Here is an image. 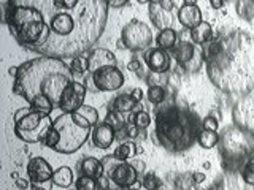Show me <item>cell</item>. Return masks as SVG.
Instances as JSON below:
<instances>
[{"label": "cell", "mask_w": 254, "mask_h": 190, "mask_svg": "<svg viewBox=\"0 0 254 190\" xmlns=\"http://www.w3.org/2000/svg\"><path fill=\"white\" fill-rule=\"evenodd\" d=\"M87 63H89V73H94L99 68L110 67V65H118L116 63V55L105 49V48H94L87 54Z\"/></svg>", "instance_id": "obj_12"}, {"label": "cell", "mask_w": 254, "mask_h": 190, "mask_svg": "<svg viewBox=\"0 0 254 190\" xmlns=\"http://www.w3.org/2000/svg\"><path fill=\"white\" fill-rule=\"evenodd\" d=\"M8 73H10L13 78L16 76V73H18V67H10V70H8Z\"/></svg>", "instance_id": "obj_46"}, {"label": "cell", "mask_w": 254, "mask_h": 190, "mask_svg": "<svg viewBox=\"0 0 254 190\" xmlns=\"http://www.w3.org/2000/svg\"><path fill=\"white\" fill-rule=\"evenodd\" d=\"M54 170L43 157H32L27 163V176L34 184H43L53 179Z\"/></svg>", "instance_id": "obj_11"}, {"label": "cell", "mask_w": 254, "mask_h": 190, "mask_svg": "<svg viewBox=\"0 0 254 190\" xmlns=\"http://www.w3.org/2000/svg\"><path fill=\"white\" fill-rule=\"evenodd\" d=\"M30 179H22V178H18L16 179V187H18L19 190H27L30 187Z\"/></svg>", "instance_id": "obj_38"}, {"label": "cell", "mask_w": 254, "mask_h": 190, "mask_svg": "<svg viewBox=\"0 0 254 190\" xmlns=\"http://www.w3.org/2000/svg\"><path fill=\"white\" fill-rule=\"evenodd\" d=\"M197 142H198V146L203 149H213L219 142V135H218V132L202 129L197 137Z\"/></svg>", "instance_id": "obj_23"}, {"label": "cell", "mask_w": 254, "mask_h": 190, "mask_svg": "<svg viewBox=\"0 0 254 190\" xmlns=\"http://www.w3.org/2000/svg\"><path fill=\"white\" fill-rule=\"evenodd\" d=\"M103 122L110 124L116 132H118V130H121V129H124V127L127 125V121L124 119L123 113H119V111H115V109H110V111H108L107 116H105V119H103Z\"/></svg>", "instance_id": "obj_26"}, {"label": "cell", "mask_w": 254, "mask_h": 190, "mask_svg": "<svg viewBox=\"0 0 254 190\" xmlns=\"http://www.w3.org/2000/svg\"><path fill=\"white\" fill-rule=\"evenodd\" d=\"M53 122L50 114L40 113V111L32 109L27 116L14 122L13 132L21 141L35 144V142H43L48 130L53 127Z\"/></svg>", "instance_id": "obj_5"}, {"label": "cell", "mask_w": 254, "mask_h": 190, "mask_svg": "<svg viewBox=\"0 0 254 190\" xmlns=\"http://www.w3.org/2000/svg\"><path fill=\"white\" fill-rule=\"evenodd\" d=\"M127 70H130V71H140V70H143L141 62L138 59H132L129 63H127Z\"/></svg>", "instance_id": "obj_37"}, {"label": "cell", "mask_w": 254, "mask_h": 190, "mask_svg": "<svg viewBox=\"0 0 254 190\" xmlns=\"http://www.w3.org/2000/svg\"><path fill=\"white\" fill-rule=\"evenodd\" d=\"M202 127L194 113L170 103L156 114V141L170 152H183L197 141Z\"/></svg>", "instance_id": "obj_3"}, {"label": "cell", "mask_w": 254, "mask_h": 190, "mask_svg": "<svg viewBox=\"0 0 254 190\" xmlns=\"http://www.w3.org/2000/svg\"><path fill=\"white\" fill-rule=\"evenodd\" d=\"M130 95H132V97L140 103V101H141V98H143V91L140 89V87H135V89L130 92Z\"/></svg>", "instance_id": "obj_42"}, {"label": "cell", "mask_w": 254, "mask_h": 190, "mask_svg": "<svg viewBox=\"0 0 254 190\" xmlns=\"http://www.w3.org/2000/svg\"><path fill=\"white\" fill-rule=\"evenodd\" d=\"M32 190H45L43 187H40V186H37V184H34L32 186Z\"/></svg>", "instance_id": "obj_48"}, {"label": "cell", "mask_w": 254, "mask_h": 190, "mask_svg": "<svg viewBox=\"0 0 254 190\" xmlns=\"http://www.w3.org/2000/svg\"><path fill=\"white\" fill-rule=\"evenodd\" d=\"M143 187V182L138 179V181H135L133 184H130L129 187H127V190H140Z\"/></svg>", "instance_id": "obj_44"}, {"label": "cell", "mask_w": 254, "mask_h": 190, "mask_svg": "<svg viewBox=\"0 0 254 190\" xmlns=\"http://www.w3.org/2000/svg\"><path fill=\"white\" fill-rule=\"evenodd\" d=\"M75 189L76 190H100L99 184H97V179L91 178V176H86V174H81V176L76 179Z\"/></svg>", "instance_id": "obj_28"}, {"label": "cell", "mask_w": 254, "mask_h": 190, "mask_svg": "<svg viewBox=\"0 0 254 190\" xmlns=\"http://www.w3.org/2000/svg\"><path fill=\"white\" fill-rule=\"evenodd\" d=\"M3 22L21 46L56 59H73L97 43L107 26V0H6Z\"/></svg>", "instance_id": "obj_1"}, {"label": "cell", "mask_w": 254, "mask_h": 190, "mask_svg": "<svg viewBox=\"0 0 254 190\" xmlns=\"http://www.w3.org/2000/svg\"><path fill=\"white\" fill-rule=\"evenodd\" d=\"M192 181L195 182V184H200V182L205 181V173H202V171H194L192 173Z\"/></svg>", "instance_id": "obj_41"}, {"label": "cell", "mask_w": 254, "mask_h": 190, "mask_svg": "<svg viewBox=\"0 0 254 190\" xmlns=\"http://www.w3.org/2000/svg\"><path fill=\"white\" fill-rule=\"evenodd\" d=\"M73 81L75 75L65 60L40 55L18 67L13 81V94L19 95L27 103L45 95L58 108L65 87Z\"/></svg>", "instance_id": "obj_2"}, {"label": "cell", "mask_w": 254, "mask_h": 190, "mask_svg": "<svg viewBox=\"0 0 254 190\" xmlns=\"http://www.w3.org/2000/svg\"><path fill=\"white\" fill-rule=\"evenodd\" d=\"M138 105H140V103L135 100L130 94H121V95H118V97L115 98L113 109L126 114V113H132V111H135L138 108Z\"/></svg>", "instance_id": "obj_19"}, {"label": "cell", "mask_w": 254, "mask_h": 190, "mask_svg": "<svg viewBox=\"0 0 254 190\" xmlns=\"http://www.w3.org/2000/svg\"><path fill=\"white\" fill-rule=\"evenodd\" d=\"M242 179L245 181V184L254 186V154L248 157L243 170H242Z\"/></svg>", "instance_id": "obj_29"}, {"label": "cell", "mask_w": 254, "mask_h": 190, "mask_svg": "<svg viewBox=\"0 0 254 190\" xmlns=\"http://www.w3.org/2000/svg\"><path fill=\"white\" fill-rule=\"evenodd\" d=\"M141 182H143V189H146V190H157L161 187V181H159V178L154 173H146L145 176H143Z\"/></svg>", "instance_id": "obj_32"}, {"label": "cell", "mask_w": 254, "mask_h": 190, "mask_svg": "<svg viewBox=\"0 0 254 190\" xmlns=\"http://www.w3.org/2000/svg\"><path fill=\"white\" fill-rule=\"evenodd\" d=\"M149 18L159 30L169 29L172 24L170 11H165L159 3V0H151L149 3Z\"/></svg>", "instance_id": "obj_15"}, {"label": "cell", "mask_w": 254, "mask_h": 190, "mask_svg": "<svg viewBox=\"0 0 254 190\" xmlns=\"http://www.w3.org/2000/svg\"><path fill=\"white\" fill-rule=\"evenodd\" d=\"M32 109H34V108H32L30 105H29V108H19V109H18V111H16V113H14V116H13V121H14V122H18L19 119H22L24 116H27V114L30 113Z\"/></svg>", "instance_id": "obj_36"}, {"label": "cell", "mask_w": 254, "mask_h": 190, "mask_svg": "<svg viewBox=\"0 0 254 190\" xmlns=\"http://www.w3.org/2000/svg\"><path fill=\"white\" fill-rule=\"evenodd\" d=\"M189 35H190V42L195 43V45H205L211 42L214 38V32H213V27L210 22L206 21H202L198 26H195L194 29L189 30Z\"/></svg>", "instance_id": "obj_17"}, {"label": "cell", "mask_w": 254, "mask_h": 190, "mask_svg": "<svg viewBox=\"0 0 254 190\" xmlns=\"http://www.w3.org/2000/svg\"><path fill=\"white\" fill-rule=\"evenodd\" d=\"M110 8H123L129 3V0H107Z\"/></svg>", "instance_id": "obj_39"}, {"label": "cell", "mask_w": 254, "mask_h": 190, "mask_svg": "<svg viewBox=\"0 0 254 190\" xmlns=\"http://www.w3.org/2000/svg\"><path fill=\"white\" fill-rule=\"evenodd\" d=\"M137 2H138V3H143V5H145V3L149 5V3H151V0H137Z\"/></svg>", "instance_id": "obj_49"}, {"label": "cell", "mask_w": 254, "mask_h": 190, "mask_svg": "<svg viewBox=\"0 0 254 190\" xmlns=\"http://www.w3.org/2000/svg\"><path fill=\"white\" fill-rule=\"evenodd\" d=\"M202 21V11L197 5H183L178 10V22L185 29H194Z\"/></svg>", "instance_id": "obj_14"}, {"label": "cell", "mask_w": 254, "mask_h": 190, "mask_svg": "<svg viewBox=\"0 0 254 190\" xmlns=\"http://www.w3.org/2000/svg\"><path fill=\"white\" fill-rule=\"evenodd\" d=\"M185 2V5H197L198 0H183Z\"/></svg>", "instance_id": "obj_47"}, {"label": "cell", "mask_w": 254, "mask_h": 190, "mask_svg": "<svg viewBox=\"0 0 254 190\" xmlns=\"http://www.w3.org/2000/svg\"><path fill=\"white\" fill-rule=\"evenodd\" d=\"M78 114H81L84 119H87V121L91 122V125L92 127H95L99 124V111L95 109L94 106H89V105H83L81 108H79L78 111H76Z\"/></svg>", "instance_id": "obj_30"}, {"label": "cell", "mask_w": 254, "mask_h": 190, "mask_svg": "<svg viewBox=\"0 0 254 190\" xmlns=\"http://www.w3.org/2000/svg\"><path fill=\"white\" fill-rule=\"evenodd\" d=\"M92 144L99 149H108L113 146L116 140V130L107 122H100L94 127L92 135H91Z\"/></svg>", "instance_id": "obj_13"}, {"label": "cell", "mask_w": 254, "mask_h": 190, "mask_svg": "<svg viewBox=\"0 0 254 190\" xmlns=\"http://www.w3.org/2000/svg\"><path fill=\"white\" fill-rule=\"evenodd\" d=\"M197 49V45L192 42H180L177 43V46L172 49V55L177 60V63L180 67H185L186 63L194 57Z\"/></svg>", "instance_id": "obj_16"}, {"label": "cell", "mask_w": 254, "mask_h": 190, "mask_svg": "<svg viewBox=\"0 0 254 190\" xmlns=\"http://www.w3.org/2000/svg\"><path fill=\"white\" fill-rule=\"evenodd\" d=\"M126 132H127V137L133 140V138H137V137H138L141 130L138 129L137 125H135V122H127V125H126Z\"/></svg>", "instance_id": "obj_35"}, {"label": "cell", "mask_w": 254, "mask_h": 190, "mask_svg": "<svg viewBox=\"0 0 254 190\" xmlns=\"http://www.w3.org/2000/svg\"><path fill=\"white\" fill-rule=\"evenodd\" d=\"M102 173L115 182L119 189H127L135 181H138V171L127 160H119L115 155L102 158Z\"/></svg>", "instance_id": "obj_7"}, {"label": "cell", "mask_w": 254, "mask_h": 190, "mask_svg": "<svg viewBox=\"0 0 254 190\" xmlns=\"http://www.w3.org/2000/svg\"><path fill=\"white\" fill-rule=\"evenodd\" d=\"M177 42H178V34H177V30L172 27L161 30L156 37V46L167 51H172L173 48L177 46Z\"/></svg>", "instance_id": "obj_18"}, {"label": "cell", "mask_w": 254, "mask_h": 190, "mask_svg": "<svg viewBox=\"0 0 254 190\" xmlns=\"http://www.w3.org/2000/svg\"><path fill=\"white\" fill-rule=\"evenodd\" d=\"M53 127L59 132V142L53 150L70 155L76 152L92 135L91 122L78 113H62L54 119Z\"/></svg>", "instance_id": "obj_4"}, {"label": "cell", "mask_w": 254, "mask_h": 190, "mask_svg": "<svg viewBox=\"0 0 254 190\" xmlns=\"http://www.w3.org/2000/svg\"><path fill=\"white\" fill-rule=\"evenodd\" d=\"M159 3H161V6L164 8L165 11H172L173 6H175L173 0H159Z\"/></svg>", "instance_id": "obj_40"}, {"label": "cell", "mask_w": 254, "mask_h": 190, "mask_svg": "<svg viewBox=\"0 0 254 190\" xmlns=\"http://www.w3.org/2000/svg\"><path fill=\"white\" fill-rule=\"evenodd\" d=\"M53 184L58 187H70L73 184V171H71L68 166H61V168L54 170L53 174Z\"/></svg>", "instance_id": "obj_21"}, {"label": "cell", "mask_w": 254, "mask_h": 190, "mask_svg": "<svg viewBox=\"0 0 254 190\" xmlns=\"http://www.w3.org/2000/svg\"><path fill=\"white\" fill-rule=\"evenodd\" d=\"M79 170H81V174H86V176L91 178H97L100 171H102V160L95 157H84L81 163H79Z\"/></svg>", "instance_id": "obj_22"}, {"label": "cell", "mask_w": 254, "mask_h": 190, "mask_svg": "<svg viewBox=\"0 0 254 190\" xmlns=\"http://www.w3.org/2000/svg\"><path fill=\"white\" fill-rule=\"evenodd\" d=\"M86 92H87V87L75 79L73 83H70L65 87L58 108L62 113H76V111L84 105Z\"/></svg>", "instance_id": "obj_9"}, {"label": "cell", "mask_w": 254, "mask_h": 190, "mask_svg": "<svg viewBox=\"0 0 254 190\" xmlns=\"http://www.w3.org/2000/svg\"><path fill=\"white\" fill-rule=\"evenodd\" d=\"M143 59H145V63H146V67L149 68L151 73L165 75L167 71L172 68L170 51L162 49V48H159V46H151L149 49H146Z\"/></svg>", "instance_id": "obj_10"}, {"label": "cell", "mask_w": 254, "mask_h": 190, "mask_svg": "<svg viewBox=\"0 0 254 190\" xmlns=\"http://www.w3.org/2000/svg\"><path fill=\"white\" fill-rule=\"evenodd\" d=\"M70 70L73 71V75H84L86 71H89V63H87V55L81 54L76 55V57L71 59V62L68 63Z\"/></svg>", "instance_id": "obj_27"}, {"label": "cell", "mask_w": 254, "mask_h": 190, "mask_svg": "<svg viewBox=\"0 0 254 190\" xmlns=\"http://www.w3.org/2000/svg\"><path fill=\"white\" fill-rule=\"evenodd\" d=\"M203 62H205V59H203V49H202L200 45H197V49H195L194 57L190 59L185 67H181V68L189 71V73H195V71H198V70L202 68Z\"/></svg>", "instance_id": "obj_25"}, {"label": "cell", "mask_w": 254, "mask_h": 190, "mask_svg": "<svg viewBox=\"0 0 254 190\" xmlns=\"http://www.w3.org/2000/svg\"><path fill=\"white\" fill-rule=\"evenodd\" d=\"M132 165H133V168L138 171V174L145 171V162H141V160H133Z\"/></svg>", "instance_id": "obj_43"}, {"label": "cell", "mask_w": 254, "mask_h": 190, "mask_svg": "<svg viewBox=\"0 0 254 190\" xmlns=\"http://www.w3.org/2000/svg\"><path fill=\"white\" fill-rule=\"evenodd\" d=\"M210 3L213 8H221L222 5H224V0H210Z\"/></svg>", "instance_id": "obj_45"}, {"label": "cell", "mask_w": 254, "mask_h": 190, "mask_svg": "<svg viewBox=\"0 0 254 190\" xmlns=\"http://www.w3.org/2000/svg\"><path fill=\"white\" fill-rule=\"evenodd\" d=\"M132 122H135V125H137L140 130H146L148 127L151 125V116L146 113V111L140 109V111H137V113L133 114Z\"/></svg>", "instance_id": "obj_31"}, {"label": "cell", "mask_w": 254, "mask_h": 190, "mask_svg": "<svg viewBox=\"0 0 254 190\" xmlns=\"http://www.w3.org/2000/svg\"><path fill=\"white\" fill-rule=\"evenodd\" d=\"M141 152V147H138L135 142L132 141H124L121 142L116 149H115V152L113 155L116 158H119V160H129V158H133L137 154Z\"/></svg>", "instance_id": "obj_20"}, {"label": "cell", "mask_w": 254, "mask_h": 190, "mask_svg": "<svg viewBox=\"0 0 254 190\" xmlns=\"http://www.w3.org/2000/svg\"><path fill=\"white\" fill-rule=\"evenodd\" d=\"M146 97H148L149 103H153V105H162V103L167 100V91H165V87L161 84L149 86Z\"/></svg>", "instance_id": "obj_24"}, {"label": "cell", "mask_w": 254, "mask_h": 190, "mask_svg": "<svg viewBox=\"0 0 254 190\" xmlns=\"http://www.w3.org/2000/svg\"><path fill=\"white\" fill-rule=\"evenodd\" d=\"M61 137H59V132L54 129V127H51L50 130H48L46 133V137H45V141H43V144L46 147H50V149H54L56 146H58V142H59Z\"/></svg>", "instance_id": "obj_33"}, {"label": "cell", "mask_w": 254, "mask_h": 190, "mask_svg": "<svg viewBox=\"0 0 254 190\" xmlns=\"http://www.w3.org/2000/svg\"><path fill=\"white\" fill-rule=\"evenodd\" d=\"M121 42L130 51H146L153 46L156 38L149 26L140 19H132L126 24L121 32Z\"/></svg>", "instance_id": "obj_6"}, {"label": "cell", "mask_w": 254, "mask_h": 190, "mask_svg": "<svg viewBox=\"0 0 254 190\" xmlns=\"http://www.w3.org/2000/svg\"><path fill=\"white\" fill-rule=\"evenodd\" d=\"M202 127L205 130H211V132H218L219 129V121L214 116H206L203 121H202Z\"/></svg>", "instance_id": "obj_34"}, {"label": "cell", "mask_w": 254, "mask_h": 190, "mask_svg": "<svg viewBox=\"0 0 254 190\" xmlns=\"http://www.w3.org/2000/svg\"><path fill=\"white\" fill-rule=\"evenodd\" d=\"M86 83H89L92 86V89L97 92H115L123 87L124 75L118 68V65H110V67L99 68L94 73H89V79Z\"/></svg>", "instance_id": "obj_8"}]
</instances>
